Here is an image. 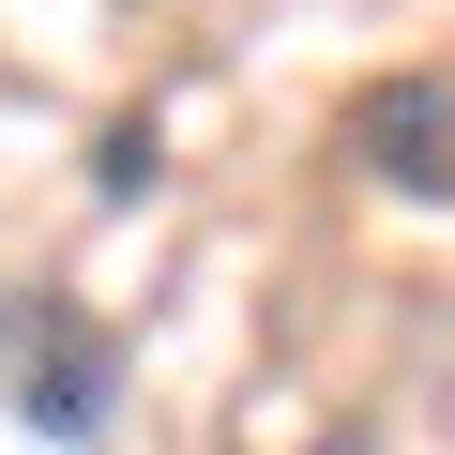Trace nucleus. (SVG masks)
Returning a JSON list of instances; mask_svg holds the SVG:
<instances>
[{
    "mask_svg": "<svg viewBox=\"0 0 455 455\" xmlns=\"http://www.w3.org/2000/svg\"><path fill=\"white\" fill-rule=\"evenodd\" d=\"M304 455H379V425H319V440H304Z\"/></svg>",
    "mask_w": 455,
    "mask_h": 455,
    "instance_id": "obj_3",
    "label": "nucleus"
},
{
    "mask_svg": "<svg viewBox=\"0 0 455 455\" xmlns=\"http://www.w3.org/2000/svg\"><path fill=\"white\" fill-rule=\"evenodd\" d=\"M0 410H16L46 455H92V440H107V410H122V334H107L92 304L31 289V319H16V364H0Z\"/></svg>",
    "mask_w": 455,
    "mask_h": 455,
    "instance_id": "obj_1",
    "label": "nucleus"
},
{
    "mask_svg": "<svg viewBox=\"0 0 455 455\" xmlns=\"http://www.w3.org/2000/svg\"><path fill=\"white\" fill-rule=\"evenodd\" d=\"M16 319H31V289H0V364H16Z\"/></svg>",
    "mask_w": 455,
    "mask_h": 455,
    "instance_id": "obj_4",
    "label": "nucleus"
},
{
    "mask_svg": "<svg viewBox=\"0 0 455 455\" xmlns=\"http://www.w3.org/2000/svg\"><path fill=\"white\" fill-rule=\"evenodd\" d=\"M349 152H364V182L455 197V92H440V76H395V92H364V107H349Z\"/></svg>",
    "mask_w": 455,
    "mask_h": 455,
    "instance_id": "obj_2",
    "label": "nucleus"
}]
</instances>
